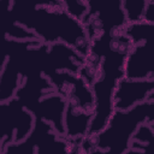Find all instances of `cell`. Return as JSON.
Here are the masks:
<instances>
[{
	"mask_svg": "<svg viewBox=\"0 0 154 154\" xmlns=\"http://www.w3.org/2000/svg\"><path fill=\"white\" fill-rule=\"evenodd\" d=\"M5 37L40 38L45 43L64 42L83 57L91 40L82 24L67 12L61 0H0Z\"/></svg>",
	"mask_w": 154,
	"mask_h": 154,
	"instance_id": "6da1fadb",
	"label": "cell"
},
{
	"mask_svg": "<svg viewBox=\"0 0 154 154\" xmlns=\"http://www.w3.org/2000/svg\"><path fill=\"white\" fill-rule=\"evenodd\" d=\"M132 47L124 29L103 32L91 40L78 72L91 87L95 97L88 135L103 130L114 113V94L120 79L125 77V64Z\"/></svg>",
	"mask_w": 154,
	"mask_h": 154,
	"instance_id": "7a4b0ae2",
	"label": "cell"
},
{
	"mask_svg": "<svg viewBox=\"0 0 154 154\" xmlns=\"http://www.w3.org/2000/svg\"><path fill=\"white\" fill-rule=\"evenodd\" d=\"M84 57L64 42L45 43L40 38L5 37L0 73V102L14 96L26 77L49 76L55 71L78 73Z\"/></svg>",
	"mask_w": 154,
	"mask_h": 154,
	"instance_id": "3957f363",
	"label": "cell"
},
{
	"mask_svg": "<svg viewBox=\"0 0 154 154\" xmlns=\"http://www.w3.org/2000/svg\"><path fill=\"white\" fill-rule=\"evenodd\" d=\"M154 122V90L128 109H116L103 130L85 136L81 153H126L141 124Z\"/></svg>",
	"mask_w": 154,
	"mask_h": 154,
	"instance_id": "277c9868",
	"label": "cell"
},
{
	"mask_svg": "<svg viewBox=\"0 0 154 154\" xmlns=\"http://www.w3.org/2000/svg\"><path fill=\"white\" fill-rule=\"evenodd\" d=\"M124 30L134 43L125 64V77L154 78V23L144 19L129 22Z\"/></svg>",
	"mask_w": 154,
	"mask_h": 154,
	"instance_id": "5b68a950",
	"label": "cell"
},
{
	"mask_svg": "<svg viewBox=\"0 0 154 154\" xmlns=\"http://www.w3.org/2000/svg\"><path fill=\"white\" fill-rule=\"evenodd\" d=\"M54 154V153H81V146L57 134L51 123L35 118L30 134L20 142L6 146L1 154Z\"/></svg>",
	"mask_w": 154,
	"mask_h": 154,
	"instance_id": "8992f818",
	"label": "cell"
},
{
	"mask_svg": "<svg viewBox=\"0 0 154 154\" xmlns=\"http://www.w3.org/2000/svg\"><path fill=\"white\" fill-rule=\"evenodd\" d=\"M34 123L35 117L16 96L1 102L0 153L6 146L23 141L32 130Z\"/></svg>",
	"mask_w": 154,
	"mask_h": 154,
	"instance_id": "52a82bcc",
	"label": "cell"
},
{
	"mask_svg": "<svg viewBox=\"0 0 154 154\" xmlns=\"http://www.w3.org/2000/svg\"><path fill=\"white\" fill-rule=\"evenodd\" d=\"M47 77L55 91L65 99L67 106L94 113L95 97L93 89L79 73L55 71Z\"/></svg>",
	"mask_w": 154,
	"mask_h": 154,
	"instance_id": "ba28073f",
	"label": "cell"
},
{
	"mask_svg": "<svg viewBox=\"0 0 154 154\" xmlns=\"http://www.w3.org/2000/svg\"><path fill=\"white\" fill-rule=\"evenodd\" d=\"M66 101L55 90L42 96L40 100L31 101L24 107L31 112L35 118H41L52 124L58 135L65 137V112Z\"/></svg>",
	"mask_w": 154,
	"mask_h": 154,
	"instance_id": "9c48e42d",
	"label": "cell"
},
{
	"mask_svg": "<svg viewBox=\"0 0 154 154\" xmlns=\"http://www.w3.org/2000/svg\"><path fill=\"white\" fill-rule=\"evenodd\" d=\"M154 153V122L152 124H141L136 130L131 146L126 154Z\"/></svg>",
	"mask_w": 154,
	"mask_h": 154,
	"instance_id": "30bf717a",
	"label": "cell"
},
{
	"mask_svg": "<svg viewBox=\"0 0 154 154\" xmlns=\"http://www.w3.org/2000/svg\"><path fill=\"white\" fill-rule=\"evenodd\" d=\"M148 0H124V8L129 22L143 19L144 10Z\"/></svg>",
	"mask_w": 154,
	"mask_h": 154,
	"instance_id": "8fae6325",
	"label": "cell"
}]
</instances>
